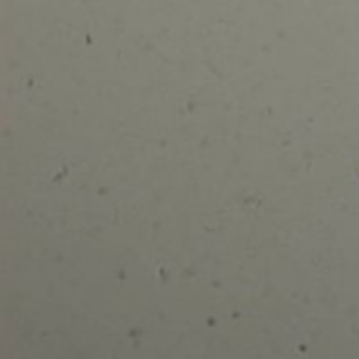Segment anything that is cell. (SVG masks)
Returning <instances> with one entry per match:
<instances>
[{
	"label": "cell",
	"mask_w": 359,
	"mask_h": 359,
	"mask_svg": "<svg viewBox=\"0 0 359 359\" xmlns=\"http://www.w3.org/2000/svg\"><path fill=\"white\" fill-rule=\"evenodd\" d=\"M358 175H359V164H358Z\"/></svg>",
	"instance_id": "1"
}]
</instances>
